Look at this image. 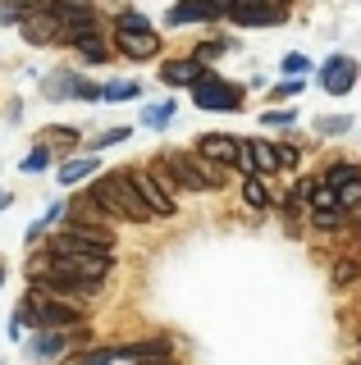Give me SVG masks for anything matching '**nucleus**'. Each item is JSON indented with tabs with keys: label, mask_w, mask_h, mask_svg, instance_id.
<instances>
[{
	"label": "nucleus",
	"mask_w": 361,
	"mask_h": 365,
	"mask_svg": "<svg viewBox=\"0 0 361 365\" xmlns=\"http://www.w3.org/2000/svg\"><path fill=\"white\" fill-rule=\"evenodd\" d=\"M92 201L101 205V210H110L115 220H133V224L156 220V215L146 210V201L138 197V187H133V169H115V174L96 178L92 182Z\"/></svg>",
	"instance_id": "1"
},
{
	"label": "nucleus",
	"mask_w": 361,
	"mask_h": 365,
	"mask_svg": "<svg viewBox=\"0 0 361 365\" xmlns=\"http://www.w3.org/2000/svg\"><path fill=\"white\" fill-rule=\"evenodd\" d=\"M193 101H197L201 110H220V114H229V110H238L243 91L233 87V83H220V78H197V83H193Z\"/></svg>",
	"instance_id": "2"
},
{
	"label": "nucleus",
	"mask_w": 361,
	"mask_h": 365,
	"mask_svg": "<svg viewBox=\"0 0 361 365\" xmlns=\"http://www.w3.org/2000/svg\"><path fill=\"white\" fill-rule=\"evenodd\" d=\"M320 87L330 91V96H347V91L357 87V60H347V55H334V60H325V68H320Z\"/></svg>",
	"instance_id": "3"
},
{
	"label": "nucleus",
	"mask_w": 361,
	"mask_h": 365,
	"mask_svg": "<svg viewBox=\"0 0 361 365\" xmlns=\"http://www.w3.org/2000/svg\"><path fill=\"white\" fill-rule=\"evenodd\" d=\"M165 165H169V174H174L183 187H193V192H206L210 182H206V174H201V160H193V155H183V151H165L161 155Z\"/></svg>",
	"instance_id": "4"
},
{
	"label": "nucleus",
	"mask_w": 361,
	"mask_h": 365,
	"mask_svg": "<svg viewBox=\"0 0 361 365\" xmlns=\"http://www.w3.org/2000/svg\"><path fill=\"white\" fill-rule=\"evenodd\" d=\"M197 155H201V160H215V165H224V169H233V155H238V137L206 133V137H197Z\"/></svg>",
	"instance_id": "5"
},
{
	"label": "nucleus",
	"mask_w": 361,
	"mask_h": 365,
	"mask_svg": "<svg viewBox=\"0 0 361 365\" xmlns=\"http://www.w3.org/2000/svg\"><path fill=\"white\" fill-rule=\"evenodd\" d=\"M133 187H138V197L146 201V210H151V215H174V197H169L151 174H138V169H133Z\"/></svg>",
	"instance_id": "6"
},
{
	"label": "nucleus",
	"mask_w": 361,
	"mask_h": 365,
	"mask_svg": "<svg viewBox=\"0 0 361 365\" xmlns=\"http://www.w3.org/2000/svg\"><path fill=\"white\" fill-rule=\"evenodd\" d=\"M233 23H279L284 19V5H252V0H229L224 9Z\"/></svg>",
	"instance_id": "7"
},
{
	"label": "nucleus",
	"mask_w": 361,
	"mask_h": 365,
	"mask_svg": "<svg viewBox=\"0 0 361 365\" xmlns=\"http://www.w3.org/2000/svg\"><path fill=\"white\" fill-rule=\"evenodd\" d=\"M24 37H28L32 46H51L55 37H60V23H55V14L28 9V14H24Z\"/></svg>",
	"instance_id": "8"
},
{
	"label": "nucleus",
	"mask_w": 361,
	"mask_h": 365,
	"mask_svg": "<svg viewBox=\"0 0 361 365\" xmlns=\"http://www.w3.org/2000/svg\"><path fill=\"white\" fill-rule=\"evenodd\" d=\"M119 51L128 55V60H151V55L161 51V37H156L151 28L146 32H119Z\"/></svg>",
	"instance_id": "9"
},
{
	"label": "nucleus",
	"mask_w": 361,
	"mask_h": 365,
	"mask_svg": "<svg viewBox=\"0 0 361 365\" xmlns=\"http://www.w3.org/2000/svg\"><path fill=\"white\" fill-rule=\"evenodd\" d=\"M215 14H220V5H210V0H183V5L169 9V23H201Z\"/></svg>",
	"instance_id": "10"
},
{
	"label": "nucleus",
	"mask_w": 361,
	"mask_h": 365,
	"mask_svg": "<svg viewBox=\"0 0 361 365\" xmlns=\"http://www.w3.org/2000/svg\"><path fill=\"white\" fill-rule=\"evenodd\" d=\"M197 78H201L197 60H169V64L161 68V83H169V87H193Z\"/></svg>",
	"instance_id": "11"
},
{
	"label": "nucleus",
	"mask_w": 361,
	"mask_h": 365,
	"mask_svg": "<svg viewBox=\"0 0 361 365\" xmlns=\"http://www.w3.org/2000/svg\"><path fill=\"white\" fill-rule=\"evenodd\" d=\"M73 46H78V55H83V60H92V64H106V60H110V46L96 37V28H92V32H78Z\"/></svg>",
	"instance_id": "12"
},
{
	"label": "nucleus",
	"mask_w": 361,
	"mask_h": 365,
	"mask_svg": "<svg viewBox=\"0 0 361 365\" xmlns=\"http://www.w3.org/2000/svg\"><path fill=\"white\" fill-rule=\"evenodd\" d=\"M247 146H252V169H261V174H275L279 169L275 142H261V137H256V142H247Z\"/></svg>",
	"instance_id": "13"
},
{
	"label": "nucleus",
	"mask_w": 361,
	"mask_h": 365,
	"mask_svg": "<svg viewBox=\"0 0 361 365\" xmlns=\"http://www.w3.org/2000/svg\"><path fill=\"white\" fill-rule=\"evenodd\" d=\"M334 197H338V210H361V174L347 178L343 187H334Z\"/></svg>",
	"instance_id": "14"
},
{
	"label": "nucleus",
	"mask_w": 361,
	"mask_h": 365,
	"mask_svg": "<svg viewBox=\"0 0 361 365\" xmlns=\"http://www.w3.org/2000/svg\"><path fill=\"white\" fill-rule=\"evenodd\" d=\"M96 174V160H69V165H60V182H78V178H92Z\"/></svg>",
	"instance_id": "15"
},
{
	"label": "nucleus",
	"mask_w": 361,
	"mask_h": 365,
	"mask_svg": "<svg viewBox=\"0 0 361 365\" xmlns=\"http://www.w3.org/2000/svg\"><path fill=\"white\" fill-rule=\"evenodd\" d=\"M243 201L252 205V210H265V205H270V192L261 187V178H252V174H247V182H243Z\"/></svg>",
	"instance_id": "16"
},
{
	"label": "nucleus",
	"mask_w": 361,
	"mask_h": 365,
	"mask_svg": "<svg viewBox=\"0 0 361 365\" xmlns=\"http://www.w3.org/2000/svg\"><path fill=\"white\" fill-rule=\"evenodd\" d=\"M357 269H361L357 260H352V256H343V260H338V265H334V288H347V283L357 279Z\"/></svg>",
	"instance_id": "17"
},
{
	"label": "nucleus",
	"mask_w": 361,
	"mask_h": 365,
	"mask_svg": "<svg viewBox=\"0 0 361 365\" xmlns=\"http://www.w3.org/2000/svg\"><path fill=\"white\" fill-rule=\"evenodd\" d=\"M347 178H357V165H334V169H330V174H325L320 182H325V187H343Z\"/></svg>",
	"instance_id": "18"
},
{
	"label": "nucleus",
	"mask_w": 361,
	"mask_h": 365,
	"mask_svg": "<svg viewBox=\"0 0 361 365\" xmlns=\"http://www.w3.org/2000/svg\"><path fill=\"white\" fill-rule=\"evenodd\" d=\"M115 28H119V32H146V28H151V23H146L142 14H133V9H123V14L115 19Z\"/></svg>",
	"instance_id": "19"
},
{
	"label": "nucleus",
	"mask_w": 361,
	"mask_h": 365,
	"mask_svg": "<svg viewBox=\"0 0 361 365\" xmlns=\"http://www.w3.org/2000/svg\"><path fill=\"white\" fill-rule=\"evenodd\" d=\"M174 101H165V106H151V110H146V123H151V128H161V123H169V119H174Z\"/></svg>",
	"instance_id": "20"
},
{
	"label": "nucleus",
	"mask_w": 361,
	"mask_h": 365,
	"mask_svg": "<svg viewBox=\"0 0 361 365\" xmlns=\"http://www.w3.org/2000/svg\"><path fill=\"white\" fill-rule=\"evenodd\" d=\"M64 347H69V338H64V334H46V338L37 342V351H41V356H60Z\"/></svg>",
	"instance_id": "21"
},
{
	"label": "nucleus",
	"mask_w": 361,
	"mask_h": 365,
	"mask_svg": "<svg viewBox=\"0 0 361 365\" xmlns=\"http://www.w3.org/2000/svg\"><path fill=\"white\" fill-rule=\"evenodd\" d=\"M128 96H138V83H110L106 87V101H128Z\"/></svg>",
	"instance_id": "22"
},
{
	"label": "nucleus",
	"mask_w": 361,
	"mask_h": 365,
	"mask_svg": "<svg viewBox=\"0 0 361 365\" xmlns=\"http://www.w3.org/2000/svg\"><path fill=\"white\" fill-rule=\"evenodd\" d=\"M315 128H320V133H347V128H352V119H320Z\"/></svg>",
	"instance_id": "23"
},
{
	"label": "nucleus",
	"mask_w": 361,
	"mask_h": 365,
	"mask_svg": "<svg viewBox=\"0 0 361 365\" xmlns=\"http://www.w3.org/2000/svg\"><path fill=\"white\" fill-rule=\"evenodd\" d=\"M37 169H46V151H32L24 160V174H37Z\"/></svg>",
	"instance_id": "24"
},
{
	"label": "nucleus",
	"mask_w": 361,
	"mask_h": 365,
	"mask_svg": "<svg viewBox=\"0 0 361 365\" xmlns=\"http://www.w3.org/2000/svg\"><path fill=\"white\" fill-rule=\"evenodd\" d=\"M275 155H279V169H293V165H298V151H293V146H275Z\"/></svg>",
	"instance_id": "25"
},
{
	"label": "nucleus",
	"mask_w": 361,
	"mask_h": 365,
	"mask_svg": "<svg viewBox=\"0 0 361 365\" xmlns=\"http://www.w3.org/2000/svg\"><path fill=\"white\" fill-rule=\"evenodd\" d=\"M123 137H128V128H110V133L96 137V146H115V142H123Z\"/></svg>",
	"instance_id": "26"
},
{
	"label": "nucleus",
	"mask_w": 361,
	"mask_h": 365,
	"mask_svg": "<svg viewBox=\"0 0 361 365\" xmlns=\"http://www.w3.org/2000/svg\"><path fill=\"white\" fill-rule=\"evenodd\" d=\"M215 55H224V41H206V46L197 51V60H215Z\"/></svg>",
	"instance_id": "27"
},
{
	"label": "nucleus",
	"mask_w": 361,
	"mask_h": 365,
	"mask_svg": "<svg viewBox=\"0 0 361 365\" xmlns=\"http://www.w3.org/2000/svg\"><path fill=\"white\" fill-rule=\"evenodd\" d=\"M46 142H78V133H73V128H51Z\"/></svg>",
	"instance_id": "28"
},
{
	"label": "nucleus",
	"mask_w": 361,
	"mask_h": 365,
	"mask_svg": "<svg viewBox=\"0 0 361 365\" xmlns=\"http://www.w3.org/2000/svg\"><path fill=\"white\" fill-rule=\"evenodd\" d=\"M284 68H288V73H307V60H302V55H288Z\"/></svg>",
	"instance_id": "29"
},
{
	"label": "nucleus",
	"mask_w": 361,
	"mask_h": 365,
	"mask_svg": "<svg viewBox=\"0 0 361 365\" xmlns=\"http://www.w3.org/2000/svg\"><path fill=\"white\" fill-rule=\"evenodd\" d=\"M265 123H293V110H270Z\"/></svg>",
	"instance_id": "30"
},
{
	"label": "nucleus",
	"mask_w": 361,
	"mask_h": 365,
	"mask_svg": "<svg viewBox=\"0 0 361 365\" xmlns=\"http://www.w3.org/2000/svg\"><path fill=\"white\" fill-rule=\"evenodd\" d=\"M138 365H174V361H169V356H142Z\"/></svg>",
	"instance_id": "31"
},
{
	"label": "nucleus",
	"mask_w": 361,
	"mask_h": 365,
	"mask_svg": "<svg viewBox=\"0 0 361 365\" xmlns=\"http://www.w3.org/2000/svg\"><path fill=\"white\" fill-rule=\"evenodd\" d=\"M14 5H24V9H37V0H14Z\"/></svg>",
	"instance_id": "32"
},
{
	"label": "nucleus",
	"mask_w": 361,
	"mask_h": 365,
	"mask_svg": "<svg viewBox=\"0 0 361 365\" xmlns=\"http://www.w3.org/2000/svg\"><path fill=\"white\" fill-rule=\"evenodd\" d=\"M210 5H220V14H224V9H229V0H210Z\"/></svg>",
	"instance_id": "33"
},
{
	"label": "nucleus",
	"mask_w": 361,
	"mask_h": 365,
	"mask_svg": "<svg viewBox=\"0 0 361 365\" xmlns=\"http://www.w3.org/2000/svg\"><path fill=\"white\" fill-rule=\"evenodd\" d=\"M64 5H87V0H64Z\"/></svg>",
	"instance_id": "34"
},
{
	"label": "nucleus",
	"mask_w": 361,
	"mask_h": 365,
	"mask_svg": "<svg viewBox=\"0 0 361 365\" xmlns=\"http://www.w3.org/2000/svg\"><path fill=\"white\" fill-rule=\"evenodd\" d=\"M0 283H5V265H0Z\"/></svg>",
	"instance_id": "35"
},
{
	"label": "nucleus",
	"mask_w": 361,
	"mask_h": 365,
	"mask_svg": "<svg viewBox=\"0 0 361 365\" xmlns=\"http://www.w3.org/2000/svg\"><path fill=\"white\" fill-rule=\"evenodd\" d=\"M0 205H5V192H0Z\"/></svg>",
	"instance_id": "36"
},
{
	"label": "nucleus",
	"mask_w": 361,
	"mask_h": 365,
	"mask_svg": "<svg viewBox=\"0 0 361 365\" xmlns=\"http://www.w3.org/2000/svg\"><path fill=\"white\" fill-rule=\"evenodd\" d=\"M357 233H361V220H357Z\"/></svg>",
	"instance_id": "37"
},
{
	"label": "nucleus",
	"mask_w": 361,
	"mask_h": 365,
	"mask_svg": "<svg viewBox=\"0 0 361 365\" xmlns=\"http://www.w3.org/2000/svg\"><path fill=\"white\" fill-rule=\"evenodd\" d=\"M279 5H284V0H279Z\"/></svg>",
	"instance_id": "38"
}]
</instances>
